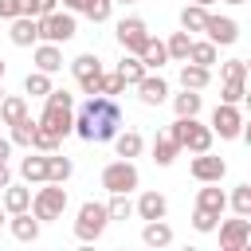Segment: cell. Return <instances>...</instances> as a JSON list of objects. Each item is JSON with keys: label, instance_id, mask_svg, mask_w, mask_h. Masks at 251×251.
<instances>
[{"label": "cell", "instance_id": "obj_1", "mask_svg": "<svg viewBox=\"0 0 251 251\" xmlns=\"http://www.w3.org/2000/svg\"><path fill=\"white\" fill-rule=\"evenodd\" d=\"M122 129V106L110 94H86L82 110L75 114V129L82 141H114V133Z\"/></svg>", "mask_w": 251, "mask_h": 251}, {"label": "cell", "instance_id": "obj_2", "mask_svg": "<svg viewBox=\"0 0 251 251\" xmlns=\"http://www.w3.org/2000/svg\"><path fill=\"white\" fill-rule=\"evenodd\" d=\"M169 137L180 145V149H188V153H204V149H212V126H200L196 118H176L173 126H169Z\"/></svg>", "mask_w": 251, "mask_h": 251}, {"label": "cell", "instance_id": "obj_3", "mask_svg": "<svg viewBox=\"0 0 251 251\" xmlns=\"http://www.w3.org/2000/svg\"><path fill=\"white\" fill-rule=\"evenodd\" d=\"M63 212H67V188L55 180H43V188L31 196V216L39 224H47V220H59Z\"/></svg>", "mask_w": 251, "mask_h": 251}, {"label": "cell", "instance_id": "obj_4", "mask_svg": "<svg viewBox=\"0 0 251 251\" xmlns=\"http://www.w3.org/2000/svg\"><path fill=\"white\" fill-rule=\"evenodd\" d=\"M106 224H110V212H106V204H98V200H86V204L78 208V220H75V239L90 243V239H98V235L106 231Z\"/></svg>", "mask_w": 251, "mask_h": 251}, {"label": "cell", "instance_id": "obj_5", "mask_svg": "<svg viewBox=\"0 0 251 251\" xmlns=\"http://www.w3.org/2000/svg\"><path fill=\"white\" fill-rule=\"evenodd\" d=\"M75 31H78V27H75V16H71V12H59V8H55V12L39 16V39H43V43H59V47H63L67 39H75Z\"/></svg>", "mask_w": 251, "mask_h": 251}, {"label": "cell", "instance_id": "obj_6", "mask_svg": "<svg viewBox=\"0 0 251 251\" xmlns=\"http://www.w3.org/2000/svg\"><path fill=\"white\" fill-rule=\"evenodd\" d=\"M137 165L129 161V157H122V161H110L106 169H102V188L106 192H133L137 188Z\"/></svg>", "mask_w": 251, "mask_h": 251}, {"label": "cell", "instance_id": "obj_7", "mask_svg": "<svg viewBox=\"0 0 251 251\" xmlns=\"http://www.w3.org/2000/svg\"><path fill=\"white\" fill-rule=\"evenodd\" d=\"M71 71H75L82 94H98V90H102V63H98V55H90V51L78 55V59L71 63Z\"/></svg>", "mask_w": 251, "mask_h": 251}, {"label": "cell", "instance_id": "obj_8", "mask_svg": "<svg viewBox=\"0 0 251 251\" xmlns=\"http://www.w3.org/2000/svg\"><path fill=\"white\" fill-rule=\"evenodd\" d=\"M212 133H220L224 141H235V137L243 133V114H239V106L220 102V106L212 110Z\"/></svg>", "mask_w": 251, "mask_h": 251}, {"label": "cell", "instance_id": "obj_9", "mask_svg": "<svg viewBox=\"0 0 251 251\" xmlns=\"http://www.w3.org/2000/svg\"><path fill=\"white\" fill-rule=\"evenodd\" d=\"M145 39H149V24H145L141 16H126V20L118 24V43H122L126 55H137V51L145 47Z\"/></svg>", "mask_w": 251, "mask_h": 251}, {"label": "cell", "instance_id": "obj_10", "mask_svg": "<svg viewBox=\"0 0 251 251\" xmlns=\"http://www.w3.org/2000/svg\"><path fill=\"white\" fill-rule=\"evenodd\" d=\"M216 227H220V247H224V251H243V247L251 243V220H247V216L224 220V224H216Z\"/></svg>", "mask_w": 251, "mask_h": 251}, {"label": "cell", "instance_id": "obj_11", "mask_svg": "<svg viewBox=\"0 0 251 251\" xmlns=\"http://www.w3.org/2000/svg\"><path fill=\"white\" fill-rule=\"evenodd\" d=\"M224 173H227V161H224V157H212V149H204V153L192 157V176H196L200 184H208V180L220 184Z\"/></svg>", "mask_w": 251, "mask_h": 251}, {"label": "cell", "instance_id": "obj_12", "mask_svg": "<svg viewBox=\"0 0 251 251\" xmlns=\"http://www.w3.org/2000/svg\"><path fill=\"white\" fill-rule=\"evenodd\" d=\"M204 31H208V39H212L216 47H231V43L239 39V24H235L231 16H212V12H208Z\"/></svg>", "mask_w": 251, "mask_h": 251}, {"label": "cell", "instance_id": "obj_13", "mask_svg": "<svg viewBox=\"0 0 251 251\" xmlns=\"http://www.w3.org/2000/svg\"><path fill=\"white\" fill-rule=\"evenodd\" d=\"M39 126H47L51 133H59V137H67V133L75 129V114H71V106H51V102H43V114H39Z\"/></svg>", "mask_w": 251, "mask_h": 251}, {"label": "cell", "instance_id": "obj_14", "mask_svg": "<svg viewBox=\"0 0 251 251\" xmlns=\"http://www.w3.org/2000/svg\"><path fill=\"white\" fill-rule=\"evenodd\" d=\"M137 98H141L145 106H161V102L169 98V82H165L161 75H149V71H145V78L137 82Z\"/></svg>", "mask_w": 251, "mask_h": 251}, {"label": "cell", "instance_id": "obj_15", "mask_svg": "<svg viewBox=\"0 0 251 251\" xmlns=\"http://www.w3.org/2000/svg\"><path fill=\"white\" fill-rule=\"evenodd\" d=\"M8 39H12L16 47H31V43H39V20H31V16H16Z\"/></svg>", "mask_w": 251, "mask_h": 251}, {"label": "cell", "instance_id": "obj_16", "mask_svg": "<svg viewBox=\"0 0 251 251\" xmlns=\"http://www.w3.org/2000/svg\"><path fill=\"white\" fill-rule=\"evenodd\" d=\"M8 227H12V235H16L20 243H35V239H39V220L31 216V208H27V212H12V224H8Z\"/></svg>", "mask_w": 251, "mask_h": 251}, {"label": "cell", "instance_id": "obj_17", "mask_svg": "<svg viewBox=\"0 0 251 251\" xmlns=\"http://www.w3.org/2000/svg\"><path fill=\"white\" fill-rule=\"evenodd\" d=\"M35 71H47V75L63 71V51H59V43H43V39H39V47H35Z\"/></svg>", "mask_w": 251, "mask_h": 251}, {"label": "cell", "instance_id": "obj_18", "mask_svg": "<svg viewBox=\"0 0 251 251\" xmlns=\"http://www.w3.org/2000/svg\"><path fill=\"white\" fill-rule=\"evenodd\" d=\"M137 216H141V220H165V216H169V200H165L161 192H141Z\"/></svg>", "mask_w": 251, "mask_h": 251}, {"label": "cell", "instance_id": "obj_19", "mask_svg": "<svg viewBox=\"0 0 251 251\" xmlns=\"http://www.w3.org/2000/svg\"><path fill=\"white\" fill-rule=\"evenodd\" d=\"M137 59L145 63V71H161V67L169 63V51H165V43H161V39H153V35H149V39H145V47L137 51Z\"/></svg>", "mask_w": 251, "mask_h": 251}, {"label": "cell", "instance_id": "obj_20", "mask_svg": "<svg viewBox=\"0 0 251 251\" xmlns=\"http://www.w3.org/2000/svg\"><path fill=\"white\" fill-rule=\"evenodd\" d=\"M20 173H24L27 184H43L47 180V153H27L20 161Z\"/></svg>", "mask_w": 251, "mask_h": 251}, {"label": "cell", "instance_id": "obj_21", "mask_svg": "<svg viewBox=\"0 0 251 251\" xmlns=\"http://www.w3.org/2000/svg\"><path fill=\"white\" fill-rule=\"evenodd\" d=\"M212 82V71L208 67H200V63H184L180 67V86L184 90H204Z\"/></svg>", "mask_w": 251, "mask_h": 251}, {"label": "cell", "instance_id": "obj_22", "mask_svg": "<svg viewBox=\"0 0 251 251\" xmlns=\"http://www.w3.org/2000/svg\"><path fill=\"white\" fill-rule=\"evenodd\" d=\"M196 208H200V212H212V216H220V212L227 208V196H224V192H220V188L208 180V188H200V192H196Z\"/></svg>", "mask_w": 251, "mask_h": 251}, {"label": "cell", "instance_id": "obj_23", "mask_svg": "<svg viewBox=\"0 0 251 251\" xmlns=\"http://www.w3.org/2000/svg\"><path fill=\"white\" fill-rule=\"evenodd\" d=\"M141 239H145L149 247H169V243H173V227H169L165 220H145Z\"/></svg>", "mask_w": 251, "mask_h": 251}, {"label": "cell", "instance_id": "obj_24", "mask_svg": "<svg viewBox=\"0 0 251 251\" xmlns=\"http://www.w3.org/2000/svg\"><path fill=\"white\" fill-rule=\"evenodd\" d=\"M20 118H27V102H24V94H8V98H0V126H16Z\"/></svg>", "mask_w": 251, "mask_h": 251}, {"label": "cell", "instance_id": "obj_25", "mask_svg": "<svg viewBox=\"0 0 251 251\" xmlns=\"http://www.w3.org/2000/svg\"><path fill=\"white\" fill-rule=\"evenodd\" d=\"M200 106H204L200 90H184V94H173V110H176V118H196V114H200Z\"/></svg>", "mask_w": 251, "mask_h": 251}, {"label": "cell", "instance_id": "obj_26", "mask_svg": "<svg viewBox=\"0 0 251 251\" xmlns=\"http://www.w3.org/2000/svg\"><path fill=\"white\" fill-rule=\"evenodd\" d=\"M71 173H75L71 157H59V149H55V153H47V180L67 184V180H71Z\"/></svg>", "mask_w": 251, "mask_h": 251}, {"label": "cell", "instance_id": "obj_27", "mask_svg": "<svg viewBox=\"0 0 251 251\" xmlns=\"http://www.w3.org/2000/svg\"><path fill=\"white\" fill-rule=\"evenodd\" d=\"M31 208V188L4 184V212H27Z\"/></svg>", "mask_w": 251, "mask_h": 251}, {"label": "cell", "instance_id": "obj_28", "mask_svg": "<svg viewBox=\"0 0 251 251\" xmlns=\"http://www.w3.org/2000/svg\"><path fill=\"white\" fill-rule=\"evenodd\" d=\"M141 145H145V141H141L137 129H126V133L118 129V133H114V149H118V157H137Z\"/></svg>", "mask_w": 251, "mask_h": 251}, {"label": "cell", "instance_id": "obj_29", "mask_svg": "<svg viewBox=\"0 0 251 251\" xmlns=\"http://www.w3.org/2000/svg\"><path fill=\"white\" fill-rule=\"evenodd\" d=\"M184 63L212 67V63H216V43H212V39H192V47H188V59H184Z\"/></svg>", "mask_w": 251, "mask_h": 251}, {"label": "cell", "instance_id": "obj_30", "mask_svg": "<svg viewBox=\"0 0 251 251\" xmlns=\"http://www.w3.org/2000/svg\"><path fill=\"white\" fill-rule=\"evenodd\" d=\"M176 153H180V145H176L169 133H157V141H153V161H157V165H173Z\"/></svg>", "mask_w": 251, "mask_h": 251}, {"label": "cell", "instance_id": "obj_31", "mask_svg": "<svg viewBox=\"0 0 251 251\" xmlns=\"http://www.w3.org/2000/svg\"><path fill=\"white\" fill-rule=\"evenodd\" d=\"M188 47H192V31H173V35H169V43H165L169 59H176V63H184V59H188Z\"/></svg>", "mask_w": 251, "mask_h": 251}, {"label": "cell", "instance_id": "obj_32", "mask_svg": "<svg viewBox=\"0 0 251 251\" xmlns=\"http://www.w3.org/2000/svg\"><path fill=\"white\" fill-rule=\"evenodd\" d=\"M118 75L126 78V86H137V82L145 78V63H141L137 55H126V59L118 63Z\"/></svg>", "mask_w": 251, "mask_h": 251}, {"label": "cell", "instance_id": "obj_33", "mask_svg": "<svg viewBox=\"0 0 251 251\" xmlns=\"http://www.w3.org/2000/svg\"><path fill=\"white\" fill-rule=\"evenodd\" d=\"M59 141H63L59 133H51L47 126H39V122H35V133H31V149H35V153H55V149H59Z\"/></svg>", "mask_w": 251, "mask_h": 251}, {"label": "cell", "instance_id": "obj_34", "mask_svg": "<svg viewBox=\"0 0 251 251\" xmlns=\"http://www.w3.org/2000/svg\"><path fill=\"white\" fill-rule=\"evenodd\" d=\"M204 20H208V8H200V4H188L180 12V27L184 31H204Z\"/></svg>", "mask_w": 251, "mask_h": 251}, {"label": "cell", "instance_id": "obj_35", "mask_svg": "<svg viewBox=\"0 0 251 251\" xmlns=\"http://www.w3.org/2000/svg\"><path fill=\"white\" fill-rule=\"evenodd\" d=\"M110 220H129L133 216V204H129V192H110V204H106Z\"/></svg>", "mask_w": 251, "mask_h": 251}, {"label": "cell", "instance_id": "obj_36", "mask_svg": "<svg viewBox=\"0 0 251 251\" xmlns=\"http://www.w3.org/2000/svg\"><path fill=\"white\" fill-rule=\"evenodd\" d=\"M24 90H27L31 98H43V94L51 90V75H47V71H31V75L24 78Z\"/></svg>", "mask_w": 251, "mask_h": 251}, {"label": "cell", "instance_id": "obj_37", "mask_svg": "<svg viewBox=\"0 0 251 251\" xmlns=\"http://www.w3.org/2000/svg\"><path fill=\"white\" fill-rule=\"evenodd\" d=\"M247 78H224V90H220V102H231V106H239L243 98H247V86H243Z\"/></svg>", "mask_w": 251, "mask_h": 251}, {"label": "cell", "instance_id": "obj_38", "mask_svg": "<svg viewBox=\"0 0 251 251\" xmlns=\"http://www.w3.org/2000/svg\"><path fill=\"white\" fill-rule=\"evenodd\" d=\"M31 133H35V122H31V118H20V122L12 126V137H8V141H12V145L31 149Z\"/></svg>", "mask_w": 251, "mask_h": 251}, {"label": "cell", "instance_id": "obj_39", "mask_svg": "<svg viewBox=\"0 0 251 251\" xmlns=\"http://www.w3.org/2000/svg\"><path fill=\"white\" fill-rule=\"evenodd\" d=\"M82 12H86V20H90V24H106V20H110V12H114V0H86V8H82Z\"/></svg>", "mask_w": 251, "mask_h": 251}, {"label": "cell", "instance_id": "obj_40", "mask_svg": "<svg viewBox=\"0 0 251 251\" xmlns=\"http://www.w3.org/2000/svg\"><path fill=\"white\" fill-rule=\"evenodd\" d=\"M55 4H59V0H20V16H31V20H39V16L55 12Z\"/></svg>", "mask_w": 251, "mask_h": 251}, {"label": "cell", "instance_id": "obj_41", "mask_svg": "<svg viewBox=\"0 0 251 251\" xmlns=\"http://www.w3.org/2000/svg\"><path fill=\"white\" fill-rule=\"evenodd\" d=\"M231 208H235V216H251V184H235Z\"/></svg>", "mask_w": 251, "mask_h": 251}, {"label": "cell", "instance_id": "obj_42", "mask_svg": "<svg viewBox=\"0 0 251 251\" xmlns=\"http://www.w3.org/2000/svg\"><path fill=\"white\" fill-rule=\"evenodd\" d=\"M98 94H110V98H118V94H126V78H122L118 71H110V75L102 71V90H98Z\"/></svg>", "mask_w": 251, "mask_h": 251}, {"label": "cell", "instance_id": "obj_43", "mask_svg": "<svg viewBox=\"0 0 251 251\" xmlns=\"http://www.w3.org/2000/svg\"><path fill=\"white\" fill-rule=\"evenodd\" d=\"M216 224H220V216H212V212H200V208L192 212V227H196V231H204V235H208V231H216Z\"/></svg>", "mask_w": 251, "mask_h": 251}, {"label": "cell", "instance_id": "obj_44", "mask_svg": "<svg viewBox=\"0 0 251 251\" xmlns=\"http://www.w3.org/2000/svg\"><path fill=\"white\" fill-rule=\"evenodd\" d=\"M220 78H247V63L243 59H227L220 67Z\"/></svg>", "mask_w": 251, "mask_h": 251}, {"label": "cell", "instance_id": "obj_45", "mask_svg": "<svg viewBox=\"0 0 251 251\" xmlns=\"http://www.w3.org/2000/svg\"><path fill=\"white\" fill-rule=\"evenodd\" d=\"M20 16V0H0V20H16Z\"/></svg>", "mask_w": 251, "mask_h": 251}, {"label": "cell", "instance_id": "obj_46", "mask_svg": "<svg viewBox=\"0 0 251 251\" xmlns=\"http://www.w3.org/2000/svg\"><path fill=\"white\" fill-rule=\"evenodd\" d=\"M4 184H12V169H8V161H0V188Z\"/></svg>", "mask_w": 251, "mask_h": 251}, {"label": "cell", "instance_id": "obj_47", "mask_svg": "<svg viewBox=\"0 0 251 251\" xmlns=\"http://www.w3.org/2000/svg\"><path fill=\"white\" fill-rule=\"evenodd\" d=\"M12 149H16V145H12L8 137H0V161H8V157H12Z\"/></svg>", "mask_w": 251, "mask_h": 251}, {"label": "cell", "instance_id": "obj_48", "mask_svg": "<svg viewBox=\"0 0 251 251\" xmlns=\"http://www.w3.org/2000/svg\"><path fill=\"white\" fill-rule=\"evenodd\" d=\"M63 8H67V12H82V8H86V0H63Z\"/></svg>", "mask_w": 251, "mask_h": 251}, {"label": "cell", "instance_id": "obj_49", "mask_svg": "<svg viewBox=\"0 0 251 251\" xmlns=\"http://www.w3.org/2000/svg\"><path fill=\"white\" fill-rule=\"evenodd\" d=\"M192 4H200V8H212V4H216V0H192Z\"/></svg>", "mask_w": 251, "mask_h": 251}, {"label": "cell", "instance_id": "obj_50", "mask_svg": "<svg viewBox=\"0 0 251 251\" xmlns=\"http://www.w3.org/2000/svg\"><path fill=\"white\" fill-rule=\"evenodd\" d=\"M4 71H8V63H4V59H0V78H4Z\"/></svg>", "mask_w": 251, "mask_h": 251}, {"label": "cell", "instance_id": "obj_51", "mask_svg": "<svg viewBox=\"0 0 251 251\" xmlns=\"http://www.w3.org/2000/svg\"><path fill=\"white\" fill-rule=\"evenodd\" d=\"M0 224H4V204H0Z\"/></svg>", "mask_w": 251, "mask_h": 251}, {"label": "cell", "instance_id": "obj_52", "mask_svg": "<svg viewBox=\"0 0 251 251\" xmlns=\"http://www.w3.org/2000/svg\"><path fill=\"white\" fill-rule=\"evenodd\" d=\"M114 4H133V0H114Z\"/></svg>", "mask_w": 251, "mask_h": 251}, {"label": "cell", "instance_id": "obj_53", "mask_svg": "<svg viewBox=\"0 0 251 251\" xmlns=\"http://www.w3.org/2000/svg\"><path fill=\"white\" fill-rule=\"evenodd\" d=\"M227 4H247V0H227Z\"/></svg>", "mask_w": 251, "mask_h": 251}, {"label": "cell", "instance_id": "obj_54", "mask_svg": "<svg viewBox=\"0 0 251 251\" xmlns=\"http://www.w3.org/2000/svg\"><path fill=\"white\" fill-rule=\"evenodd\" d=\"M0 98H4V90H0Z\"/></svg>", "mask_w": 251, "mask_h": 251}]
</instances>
